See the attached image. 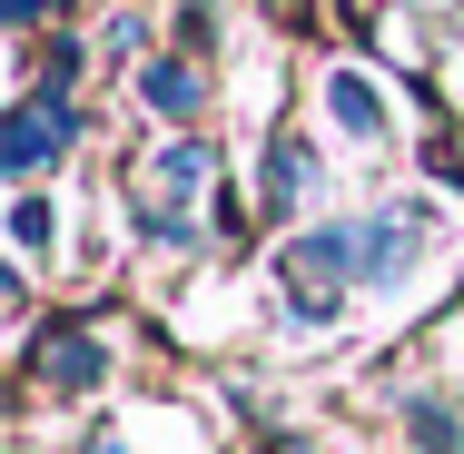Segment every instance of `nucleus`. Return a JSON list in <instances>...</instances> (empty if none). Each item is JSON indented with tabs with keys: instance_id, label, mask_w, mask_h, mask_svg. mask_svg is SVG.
<instances>
[{
	"instance_id": "f257e3e1",
	"label": "nucleus",
	"mask_w": 464,
	"mask_h": 454,
	"mask_svg": "<svg viewBox=\"0 0 464 454\" xmlns=\"http://www.w3.org/2000/svg\"><path fill=\"white\" fill-rule=\"evenodd\" d=\"M70 139H80L70 99H60V90H30L20 109H10V149H0V159H10V179H40V169H50Z\"/></svg>"
},
{
	"instance_id": "f03ea898",
	"label": "nucleus",
	"mask_w": 464,
	"mask_h": 454,
	"mask_svg": "<svg viewBox=\"0 0 464 454\" xmlns=\"http://www.w3.org/2000/svg\"><path fill=\"white\" fill-rule=\"evenodd\" d=\"M139 90H149V109H159V119H198V70H188V60H149V80H139Z\"/></svg>"
},
{
	"instance_id": "7ed1b4c3",
	"label": "nucleus",
	"mask_w": 464,
	"mask_h": 454,
	"mask_svg": "<svg viewBox=\"0 0 464 454\" xmlns=\"http://www.w3.org/2000/svg\"><path fill=\"white\" fill-rule=\"evenodd\" d=\"M326 99H336V119H346L356 139H375V129H385V109H375V90L356 80V70H346V80H326Z\"/></svg>"
},
{
	"instance_id": "20e7f679",
	"label": "nucleus",
	"mask_w": 464,
	"mask_h": 454,
	"mask_svg": "<svg viewBox=\"0 0 464 454\" xmlns=\"http://www.w3.org/2000/svg\"><path fill=\"white\" fill-rule=\"evenodd\" d=\"M50 375H60V385H90V375H99V346H90V336H50Z\"/></svg>"
},
{
	"instance_id": "39448f33",
	"label": "nucleus",
	"mask_w": 464,
	"mask_h": 454,
	"mask_svg": "<svg viewBox=\"0 0 464 454\" xmlns=\"http://www.w3.org/2000/svg\"><path fill=\"white\" fill-rule=\"evenodd\" d=\"M415 445H425V454H455V415H445V405H435V395H425V405H415Z\"/></svg>"
},
{
	"instance_id": "423d86ee",
	"label": "nucleus",
	"mask_w": 464,
	"mask_h": 454,
	"mask_svg": "<svg viewBox=\"0 0 464 454\" xmlns=\"http://www.w3.org/2000/svg\"><path fill=\"white\" fill-rule=\"evenodd\" d=\"M10 20H40V0H10Z\"/></svg>"
}]
</instances>
